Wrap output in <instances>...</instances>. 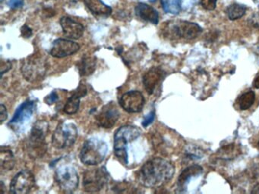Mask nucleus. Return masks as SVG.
<instances>
[{
    "instance_id": "obj_23",
    "label": "nucleus",
    "mask_w": 259,
    "mask_h": 194,
    "mask_svg": "<svg viewBox=\"0 0 259 194\" xmlns=\"http://www.w3.org/2000/svg\"><path fill=\"white\" fill-rule=\"evenodd\" d=\"M246 7L239 4H233L227 9V15L231 20L240 19L246 14Z\"/></svg>"
},
{
    "instance_id": "obj_2",
    "label": "nucleus",
    "mask_w": 259,
    "mask_h": 194,
    "mask_svg": "<svg viewBox=\"0 0 259 194\" xmlns=\"http://www.w3.org/2000/svg\"><path fill=\"white\" fill-rule=\"evenodd\" d=\"M141 131L136 126L125 125L115 133L114 153L118 160L123 165L128 164L127 144L135 141L141 136Z\"/></svg>"
},
{
    "instance_id": "obj_28",
    "label": "nucleus",
    "mask_w": 259,
    "mask_h": 194,
    "mask_svg": "<svg viewBox=\"0 0 259 194\" xmlns=\"http://www.w3.org/2000/svg\"><path fill=\"white\" fill-rule=\"evenodd\" d=\"M155 111L153 112H151L149 114L145 116V119H144L143 121H142V126L143 127H146L148 125H150L152 122H153L154 120H155Z\"/></svg>"
},
{
    "instance_id": "obj_29",
    "label": "nucleus",
    "mask_w": 259,
    "mask_h": 194,
    "mask_svg": "<svg viewBox=\"0 0 259 194\" xmlns=\"http://www.w3.org/2000/svg\"><path fill=\"white\" fill-rule=\"evenodd\" d=\"M21 34L25 38H30L33 35L32 29L29 27L27 24H25L21 28Z\"/></svg>"
},
{
    "instance_id": "obj_12",
    "label": "nucleus",
    "mask_w": 259,
    "mask_h": 194,
    "mask_svg": "<svg viewBox=\"0 0 259 194\" xmlns=\"http://www.w3.org/2000/svg\"><path fill=\"white\" fill-rule=\"evenodd\" d=\"M120 118V112L114 102L109 103L103 106L96 116L97 124L103 128H112L117 122Z\"/></svg>"
},
{
    "instance_id": "obj_9",
    "label": "nucleus",
    "mask_w": 259,
    "mask_h": 194,
    "mask_svg": "<svg viewBox=\"0 0 259 194\" xmlns=\"http://www.w3.org/2000/svg\"><path fill=\"white\" fill-rule=\"evenodd\" d=\"M55 180L59 188L67 193L76 191L79 183V177L76 169L72 166H61L55 173Z\"/></svg>"
},
{
    "instance_id": "obj_34",
    "label": "nucleus",
    "mask_w": 259,
    "mask_h": 194,
    "mask_svg": "<svg viewBox=\"0 0 259 194\" xmlns=\"http://www.w3.org/2000/svg\"><path fill=\"white\" fill-rule=\"evenodd\" d=\"M253 85H254V87H256V88L259 89V73H258L256 78H255Z\"/></svg>"
},
{
    "instance_id": "obj_37",
    "label": "nucleus",
    "mask_w": 259,
    "mask_h": 194,
    "mask_svg": "<svg viewBox=\"0 0 259 194\" xmlns=\"http://www.w3.org/2000/svg\"><path fill=\"white\" fill-rule=\"evenodd\" d=\"M151 2H156V0H149Z\"/></svg>"
},
{
    "instance_id": "obj_3",
    "label": "nucleus",
    "mask_w": 259,
    "mask_h": 194,
    "mask_svg": "<svg viewBox=\"0 0 259 194\" xmlns=\"http://www.w3.org/2000/svg\"><path fill=\"white\" fill-rule=\"evenodd\" d=\"M202 32V27L198 24L186 21H171L165 24L163 29V36L170 40H192L199 37Z\"/></svg>"
},
{
    "instance_id": "obj_13",
    "label": "nucleus",
    "mask_w": 259,
    "mask_h": 194,
    "mask_svg": "<svg viewBox=\"0 0 259 194\" xmlns=\"http://www.w3.org/2000/svg\"><path fill=\"white\" fill-rule=\"evenodd\" d=\"M79 44L74 42L73 40L68 39H57L52 44L50 54L52 57L61 59L73 55L78 51H79Z\"/></svg>"
},
{
    "instance_id": "obj_5",
    "label": "nucleus",
    "mask_w": 259,
    "mask_h": 194,
    "mask_svg": "<svg viewBox=\"0 0 259 194\" xmlns=\"http://www.w3.org/2000/svg\"><path fill=\"white\" fill-rule=\"evenodd\" d=\"M107 144L104 141L92 137L84 143L80 153L81 163L88 166H96L104 160L107 154Z\"/></svg>"
},
{
    "instance_id": "obj_20",
    "label": "nucleus",
    "mask_w": 259,
    "mask_h": 194,
    "mask_svg": "<svg viewBox=\"0 0 259 194\" xmlns=\"http://www.w3.org/2000/svg\"><path fill=\"white\" fill-rule=\"evenodd\" d=\"M202 168L199 165H193L189 166L181 173L178 178L179 189H183L186 186L187 183L193 177L202 174Z\"/></svg>"
},
{
    "instance_id": "obj_16",
    "label": "nucleus",
    "mask_w": 259,
    "mask_h": 194,
    "mask_svg": "<svg viewBox=\"0 0 259 194\" xmlns=\"http://www.w3.org/2000/svg\"><path fill=\"white\" fill-rule=\"evenodd\" d=\"M164 77V72L160 68L152 67L145 73L143 84L147 92L153 94Z\"/></svg>"
},
{
    "instance_id": "obj_10",
    "label": "nucleus",
    "mask_w": 259,
    "mask_h": 194,
    "mask_svg": "<svg viewBox=\"0 0 259 194\" xmlns=\"http://www.w3.org/2000/svg\"><path fill=\"white\" fill-rule=\"evenodd\" d=\"M35 185V177L31 171L23 169L12 178L10 192L13 194H28Z\"/></svg>"
},
{
    "instance_id": "obj_8",
    "label": "nucleus",
    "mask_w": 259,
    "mask_h": 194,
    "mask_svg": "<svg viewBox=\"0 0 259 194\" xmlns=\"http://www.w3.org/2000/svg\"><path fill=\"white\" fill-rule=\"evenodd\" d=\"M77 137L78 129L74 124L60 123L52 134V144L56 149H66L75 144Z\"/></svg>"
},
{
    "instance_id": "obj_7",
    "label": "nucleus",
    "mask_w": 259,
    "mask_h": 194,
    "mask_svg": "<svg viewBox=\"0 0 259 194\" xmlns=\"http://www.w3.org/2000/svg\"><path fill=\"white\" fill-rule=\"evenodd\" d=\"M109 180V174L104 166L89 169L83 178V188L85 192L96 193L105 188Z\"/></svg>"
},
{
    "instance_id": "obj_30",
    "label": "nucleus",
    "mask_w": 259,
    "mask_h": 194,
    "mask_svg": "<svg viewBox=\"0 0 259 194\" xmlns=\"http://www.w3.org/2000/svg\"><path fill=\"white\" fill-rule=\"evenodd\" d=\"M8 5L11 9H19V8H22L23 6L24 2L22 0H9Z\"/></svg>"
},
{
    "instance_id": "obj_24",
    "label": "nucleus",
    "mask_w": 259,
    "mask_h": 194,
    "mask_svg": "<svg viewBox=\"0 0 259 194\" xmlns=\"http://www.w3.org/2000/svg\"><path fill=\"white\" fill-rule=\"evenodd\" d=\"M162 7L167 13L177 15L181 11V0H161Z\"/></svg>"
},
{
    "instance_id": "obj_21",
    "label": "nucleus",
    "mask_w": 259,
    "mask_h": 194,
    "mask_svg": "<svg viewBox=\"0 0 259 194\" xmlns=\"http://www.w3.org/2000/svg\"><path fill=\"white\" fill-rule=\"evenodd\" d=\"M15 157L13 152L7 148L1 147L0 151V169L1 172H7L13 169L15 166Z\"/></svg>"
},
{
    "instance_id": "obj_26",
    "label": "nucleus",
    "mask_w": 259,
    "mask_h": 194,
    "mask_svg": "<svg viewBox=\"0 0 259 194\" xmlns=\"http://www.w3.org/2000/svg\"><path fill=\"white\" fill-rule=\"evenodd\" d=\"M201 4L206 10H214L217 6V0H201Z\"/></svg>"
},
{
    "instance_id": "obj_35",
    "label": "nucleus",
    "mask_w": 259,
    "mask_h": 194,
    "mask_svg": "<svg viewBox=\"0 0 259 194\" xmlns=\"http://www.w3.org/2000/svg\"><path fill=\"white\" fill-rule=\"evenodd\" d=\"M5 186L2 181H0V194H5Z\"/></svg>"
},
{
    "instance_id": "obj_1",
    "label": "nucleus",
    "mask_w": 259,
    "mask_h": 194,
    "mask_svg": "<svg viewBox=\"0 0 259 194\" xmlns=\"http://www.w3.org/2000/svg\"><path fill=\"white\" fill-rule=\"evenodd\" d=\"M175 172L174 165L162 158H154L138 171V179L145 188H158L170 181Z\"/></svg>"
},
{
    "instance_id": "obj_19",
    "label": "nucleus",
    "mask_w": 259,
    "mask_h": 194,
    "mask_svg": "<svg viewBox=\"0 0 259 194\" xmlns=\"http://www.w3.org/2000/svg\"><path fill=\"white\" fill-rule=\"evenodd\" d=\"M84 2L88 10L96 17H108L113 12L111 7L108 6L101 0H84Z\"/></svg>"
},
{
    "instance_id": "obj_25",
    "label": "nucleus",
    "mask_w": 259,
    "mask_h": 194,
    "mask_svg": "<svg viewBox=\"0 0 259 194\" xmlns=\"http://www.w3.org/2000/svg\"><path fill=\"white\" fill-rule=\"evenodd\" d=\"M256 99V94L253 91L242 94L238 99V104L241 110H247L253 106Z\"/></svg>"
},
{
    "instance_id": "obj_22",
    "label": "nucleus",
    "mask_w": 259,
    "mask_h": 194,
    "mask_svg": "<svg viewBox=\"0 0 259 194\" xmlns=\"http://www.w3.org/2000/svg\"><path fill=\"white\" fill-rule=\"evenodd\" d=\"M97 59L93 56L84 57L78 63V72L81 77H88L91 75L96 69Z\"/></svg>"
},
{
    "instance_id": "obj_15",
    "label": "nucleus",
    "mask_w": 259,
    "mask_h": 194,
    "mask_svg": "<svg viewBox=\"0 0 259 194\" xmlns=\"http://www.w3.org/2000/svg\"><path fill=\"white\" fill-rule=\"evenodd\" d=\"M59 22H60L63 34L68 38L78 40L84 35V26L77 21L67 17V16H64V17L61 18Z\"/></svg>"
},
{
    "instance_id": "obj_36",
    "label": "nucleus",
    "mask_w": 259,
    "mask_h": 194,
    "mask_svg": "<svg viewBox=\"0 0 259 194\" xmlns=\"http://www.w3.org/2000/svg\"><path fill=\"white\" fill-rule=\"evenodd\" d=\"M252 194H259V183H258V184L255 186L254 188H253V191H252Z\"/></svg>"
},
{
    "instance_id": "obj_18",
    "label": "nucleus",
    "mask_w": 259,
    "mask_h": 194,
    "mask_svg": "<svg viewBox=\"0 0 259 194\" xmlns=\"http://www.w3.org/2000/svg\"><path fill=\"white\" fill-rule=\"evenodd\" d=\"M135 12L138 19L154 24H158L159 13L153 7L141 2L135 7Z\"/></svg>"
},
{
    "instance_id": "obj_14",
    "label": "nucleus",
    "mask_w": 259,
    "mask_h": 194,
    "mask_svg": "<svg viewBox=\"0 0 259 194\" xmlns=\"http://www.w3.org/2000/svg\"><path fill=\"white\" fill-rule=\"evenodd\" d=\"M35 108L36 102L34 101L27 100L23 102L15 111L13 117L9 123V127L13 130H18L30 119Z\"/></svg>"
},
{
    "instance_id": "obj_27",
    "label": "nucleus",
    "mask_w": 259,
    "mask_h": 194,
    "mask_svg": "<svg viewBox=\"0 0 259 194\" xmlns=\"http://www.w3.org/2000/svg\"><path fill=\"white\" fill-rule=\"evenodd\" d=\"M58 99H59V96L57 95L56 92L53 91L46 97L45 102L47 105H52V104L57 102Z\"/></svg>"
},
{
    "instance_id": "obj_33",
    "label": "nucleus",
    "mask_w": 259,
    "mask_h": 194,
    "mask_svg": "<svg viewBox=\"0 0 259 194\" xmlns=\"http://www.w3.org/2000/svg\"><path fill=\"white\" fill-rule=\"evenodd\" d=\"M249 22H250L251 25H253L256 28H259V13L255 14L253 17L249 19Z\"/></svg>"
},
{
    "instance_id": "obj_38",
    "label": "nucleus",
    "mask_w": 259,
    "mask_h": 194,
    "mask_svg": "<svg viewBox=\"0 0 259 194\" xmlns=\"http://www.w3.org/2000/svg\"><path fill=\"white\" fill-rule=\"evenodd\" d=\"M258 145H259V144H258Z\"/></svg>"
},
{
    "instance_id": "obj_11",
    "label": "nucleus",
    "mask_w": 259,
    "mask_h": 194,
    "mask_svg": "<svg viewBox=\"0 0 259 194\" xmlns=\"http://www.w3.org/2000/svg\"><path fill=\"white\" fill-rule=\"evenodd\" d=\"M145 99L143 94L138 91L125 93L120 99L121 107L126 112L136 113L141 112L145 106Z\"/></svg>"
},
{
    "instance_id": "obj_4",
    "label": "nucleus",
    "mask_w": 259,
    "mask_h": 194,
    "mask_svg": "<svg viewBox=\"0 0 259 194\" xmlns=\"http://www.w3.org/2000/svg\"><path fill=\"white\" fill-rule=\"evenodd\" d=\"M48 125L44 121L36 123L33 127L27 144V151L31 159H41L47 150L46 143Z\"/></svg>"
},
{
    "instance_id": "obj_6",
    "label": "nucleus",
    "mask_w": 259,
    "mask_h": 194,
    "mask_svg": "<svg viewBox=\"0 0 259 194\" xmlns=\"http://www.w3.org/2000/svg\"><path fill=\"white\" fill-rule=\"evenodd\" d=\"M47 68V62L42 56L33 55L22 62L21 72L27 81L36 83L44 78Z\"/></svg>"
},
{
    "instance_id": "obj_17",
    "label": "nucleus",
    "mask_w": 259,
    "mask_h": 194,
    "mask_svg": "<svg viewBox=\"0 0 259 194\" xmlns=\"http://www.w3.org/2000/svg\"><path fill=\"white\" fill-rule=\"evenodd\" d=\"M87 94V88L84 84H81L76 91L74 94L71 96L68 99L66 105H65L63 111L66 114H76L80 107V101L81 98Z\"/></svg>"
},
{
    "instance_id": "obj_32",
    "label": "nucleus",
    "mask_w": 259,
    "mask_h": 194,
    "mask_svg": "<svg viewBox=\"0 0 259 194\" xmlns=\"http://www.w3.org/2000/svg\"><path fill=\"white\" fill-rule=\"evenodd\" d=\"M11 68H12V63L10 62H9V61L2 62V65H1V77H2L5 73L9 72Z\"/></svg>"
},
{
    "instance_id": "obj_31",
    "label": "nucleus",
    "mask_w": 259,
    "mask_h": 194,
    "mask_svg": "<svg viewBox=\"0 0 259 194\" xmlns=\"http://www.w3.org/2000/svg\"><path fill=\"white\" fill-rule=\"evenodd\" d=\"M7 118H8V113H7L6 108L3 104H1V106H0V121H1V124H3Z\"/></svg>"
}]
</instances>
